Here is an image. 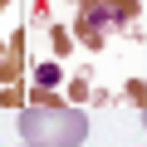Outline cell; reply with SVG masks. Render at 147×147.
<instances>
[{
  "label": "cell",
  "instance_id": "obj_1",
  "mask_svg": "<svg viewBox=\"0 0 147 147\" xmlns=\"http://www.w3.org/2000/svg\"><path fill=\"white\" fill-rule=\"evenodd\" d=\"M20 137H25V147H84L88 113L54 93H39L20 108Z\"/></svg>",
  "mask_w": 147,
  "mask_h": 147
},
{
  "label": "cell",
  "instance_id": "obj_2",
  "mask_svg": "<svg viewBox=\"0 0 147 147\" xmlns=\"http://www.w3.org/2000/svg\"><path fill=\"white\" fill-rule=\"evenodd\" d=\"M142 127H147V98H142Z\"/></svg>",
  "mask_w": 147,
  "mask_h": 147
}]
</instances>
